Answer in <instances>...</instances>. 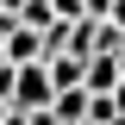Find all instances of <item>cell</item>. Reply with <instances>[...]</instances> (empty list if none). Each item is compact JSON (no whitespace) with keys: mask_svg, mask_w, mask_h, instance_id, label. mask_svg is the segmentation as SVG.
<instances>
[{"mask_svg":"<svg viewBox=\"0 0 125 125\" xmlns=\"http://www.w3.org/2000/svg\"><path fill=\"white\" fill-rule=\"evenodd\" d=\"M50 100H56V88H50L44 62H25V69H13V100H6L13 113H50Z\"/></svg>","mask_w":125,"mask_h":125,"instance_id":"1","label":"cell"},{"mask_svg":"<svg viewBox=\"0 0 125 125\" xmlns=\"http://www.w3.org/2000/svg\"><path fill=\"white\" fill-rule=\"evenodd\" d=\"M0 125H25V113H6V119H0Z\"/></svg>","mask_w":125,"mask_h":125,"instance_id":"7","label":"cell"},{"mask_svg":"<svg viewBox=\"0 0 125 125\" xmlns=\"http://www.w3.org/2000/svg\"><path fill=\"white\" fill-rule=\"evenodd\" d=\"M119 125H125V119H119Z\"/></svg>","mask_w":125,"mask_h":125,"instance_id":"9","label":"cell"},{"mask_svg":"<svg viewBox=\"0 0 125 125\" xmlns=\"http://www.w3.org/2000/svg\"><path fill=\"white\" fill-rule=\"evenodd\" d=\"M0 56L13 62V69H25V62H44V38H38V31H25V25H13V38L0 44Z\"/></svg>","mask_w":125,"mask_h":125,"instance_id":"2","label":"cell"},{"mask_svg":"<svg viewBox=\"0 0 125 125\" xmlns=\"http://www.w3.org/2000/svg\"><path fill=\"white\" fill-rule=\"evenodd\" d=\"M6 113H13V106H6V100H0V119H6Z\"/></svg>","mask_w":125,"mask_h":125,"instance_id":"8","label":"cell"},{"mask_svg":"<svg viewBox=\"0 0 125 125\" xmlns=\"http://www.w3.org/2000/svg\"><path fill=\"white\" fill-rule=\"evenodd\" d=\"M19 6H25V0H0V13H13V19H19Z\"/></svg>","mask_w":125,"mask_h":125,"instance_id":"6","label":"cell"},{"mask_svg":"<svg viewBox=\"0 0 125 125\" xmlns=\"http://www.w3.org/2000/svg\"><path fill=\"white\" fill-rule=\"evenodd\" d=\"M50 119H56V125H81V119H88V94H81V88H62L56 100H50Z\"/></svg>","mask_w":125,"mask_h":125,"instance_id":"3","label":"cell"},{"mask_svg":"<svg viewBox=\"0 0 125 125\" xmlns=\"http://www.w3.org/2000/svg\"><path fill=\"white\" fill-rule=\"evenodd\" d=\"M44 75H50V88H81V62L75 56H44Z\"/></svg>","mask_w":125,"mask_h":125,"instance_id":"4","label":"cell"},{"mask_svg":"<svg viewBox=\"0 0 125 125\" xmlns=\"http://www.w3.org/2000/svg\"><path fill=\"white\" fill-rule=\"evenodd\" d=\"M113 106H119V113H125V75H119V88H113Z\"/></svg>","mask_w":125,"mask_h":125,"instance_id":"5","label":"cell"}]
</instances>
